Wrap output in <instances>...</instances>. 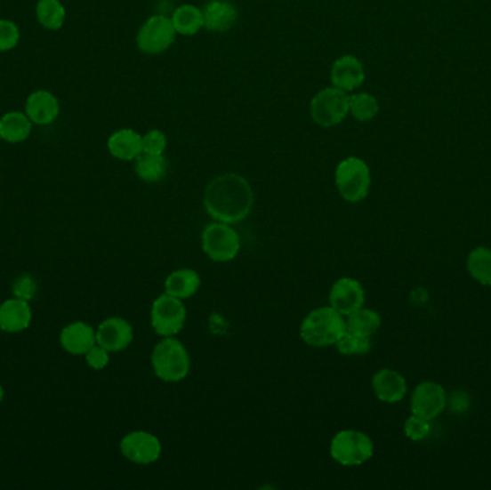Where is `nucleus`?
I'll list each match as a JSON object with an SVG mask.
<instances>
[{"mask_svg": "<svg viewBox=\"0 0 491 490\" xmlns=\"http://www.w3.org/2000/svg\"><path fill=\"white\" fill-rule=\"evenodd\" d=\"M237 9L228 0H212L203 9L205 29L212 32H226L235 27Z\"/></svg>", "mask_w": 491, "mask_h": 490, "instance_id": "19", "label": "nucleus"}, {"mask_svg": "<svg viewBox=\"0 0 491 490\" xmlns=\"http://www.w3.org/2000/svg\"><path fill=\"white\" fill-rule=\"evenodd\" d=\"M172 20L175 32L184 35V36L196 35L201 28L205 27L203 11L196 8L193 4H182L180 8L175 9Z\"/></svg>", "mask_w": 491, "mask_h": 490, "instance_id": "25", "label": "nucleus"}, {"mask_svg": "<svg viewBox=\"0 0 491 490\" xmlns=\"http://www.w3.org/2000/svg\"><path fill=\"white\" fill-rule=\"evenodd\" d=\"M165 147H167V139L160 130H151L142 137V153L163 156Z\"/></svg>", "mask_w": 491, "mask_h": 490, "instance_id": "33", "label": "nucleus"}, {"mask_svg": "<svg viewBox=\"0 0 491 490\" xmlns=\"http://www.w3.org/2000/svg\"><path fill=\"white\" fill-rule=\"evenodd\" d=\"M27 116L37 125H48L60 116V101L49 91H35L28 98Z\"/></svg>", "mask_w": 491, "mask_h": 490, "instance_id": "18", "label": "nucleus"}, {"mask_svg": "<svg viewBox=\"0 0 491 490\" xmlns=\"http://www.w3.org/2000/svg\"><path fill=\"white\" fill-rule=\"evenodd\" d=\"M406 380L398 371L381 370L373 377V390L376 398L388 405L401 401L406 394Z\"/></svg>", "mask_w": 491, "mask_h": 490, "instance_id": "16", "label": "nucleus"}, {"mask_svg": "<svg viewBox=\"0 0 491 490\" xmlns=\"http://www.w3.org/2000/svg\"><path fill=\"white\" fill-rule=\"evenodd\" d=\"M32 133V121L27 114L12 111L0 118V139L11 144L25 141Z\"/></svg>", "mask_w": 491, "mask_h": 490, "instance_id": "22", "label": "nucleus"}, {"mask_svg": "<svg viewBox=\"0 0 491 490\" xmlns=\"http://www.w3.org/2000/svg\"><path fill=\"white\" fill-rule=\"evenodd\" d=\"M201 279L193 269H177L168 275L164 282L165 293L179 300L191 298L200 289Z\"/></svg>", "mask_w": 491, "mask_h": 490, "instance_id": "21", "label": "nucleus"}, {"mask_svg": "<svg viewBox=\"0 0 491 490\" xmlns=\"http://www.w3.org/2000/svg\"><path fill=\"white\" fill-rule=\"evenodd\" d=\"M331 456L342 466H359L374 456L373 438L359 430H342L331 442Z\"/></svg>", "mask_w": 491, "mask_h": 490, "instance_id": "6", "label": "nucleus"}, {"mask_svg": "<svg viewBox=\"0 0 491 490\" xmlns=\"http://www.w3.org/2000/svg\"><path fill=\"white\" fill-rule=\"evenodd\" d=\"M151 326L161 337H174L186 324L187 309L181 300L163 293L151 305Z\"/></svg>", "mask_w": 491, "mask_h": 490, "instance_id": "8", "label": "nucleus"}, {"mask_svg": "<svg viewBox=\"0 0 491 490\" xmlns=\"http://www.w3.org/2000/svg\"><path fill=\"white\" fill-rule=\"evenodd\" d=\"M467 270L474 281L484 286H491V249L479 246L470 252Z\"/></svg>", "mask_w": 491, "mask_h": 490, "instance_id": "26", "label": "nucleus"}, {"mask_svg": "<svg viewBox=\"0 0 491 490\" xmlns=\"http://www.w3.org/2000/svg\"><path fill=\"white\" fill-rule=\"evenodd\" d=\"M109 150L118 160H135L142 153V137L130 128L119 130L109 137Z\"/></svg>", "mask_w": 491, "mask_h": 490, "instance_id": "20", "label": "nucleus"}, {"mask_svg": "<svg viewBox=\"0 0 491 490\" xmlns=\"http://www.w3.org/2000/svg\"><path fill=\"white\" fill-rule=\"evenodd\" d=\"M350 113V97L336 86L319 91L310 102V116L320 127H334Z\"/></svg>", "mask_w": 491, "mask_h": 490, "instance_id": "7", "label": "nucleus"}, {"mask_svg": "<svg viewBox=\"0 0 491 490\" xmlns=\"http://www.w3.org/2000/svg\"><path fill=\"white\" fill-rule=\"evenodd\" d=\"M36 293V281L30 275H19L15 281H13V284H12V293H13L15 298H19V300L29 302L30 300H34Z\"/></svg>", "mask_w": 491, "mask_h": 490, "instance_id": "31", "label": "nucleus"}, {"mask_svg": "<svg viewBox=\"0 0 491 490\" xmlns=\"http://www.w3.org/2000/svg\"><path fill=\"white\" fill-rule=\"evenodd\" d=\"M36 16L42 27L56 30L64 25L67 11L60 0H39L36 6Z\"/></svg>", "mask_w": 491, "mask_h": 490, "instance_id": "27", "label": "nucleus"}, {"mask_svg": "<svg viewBox=\"0 0 491 490\" xmlns=\"http://www.w3.org/2000/svg\"><path fill=\"white\" fill-rule=\"evenodd\" d=\"M336 349L342 354V356H365L371 351V337H361V335H355V333H345L341 335L338 341H336Z\"/></svg>", "mask_w": 491, "mask_h": 490, "instance_id": "29", "label": "nucleus"}, {"mask_svg": "<svg viewBox=\"0 0 491 490\" xmlns=\"http://www.w3.org/2000/svg\"><path fill=\"white\" fill-rule=\"evenodd\" d=\"M20 39V32L16 23L12 20H0V52H6L16 48Z\"/></svg>", "mask_w": 491, "mask_h": 490, "instance_id": "32", "label": "nucleus"}, {"mask_svg": "<svg viewBox=\"0 0 491 490\" xmlns=\"http://www.w3.org/2000/svg\"><path fill=\"white\" fill-rule=\"evenodd\" d=\"M175 39V29L173 20L167 16L157 15L149 18L138 32L137 44L140 51L149 55L167 51Z\"/></svg>", "mask_w": 491, "mask_h": 490, "instance_id": "9", "label": "nucleus"}, {"mask_svg": "<svg viewBox=\"0 0 491 490\" xmlns=\"http://www.w3.org/2000/svg\"><path fill=\"white\" fill-rule=\"evenodd\" d=\"M332 83L342 91H354L365 81L364 65L358 58L345 55L335 60L331 72Z\"/></svg>", "mask_w": 491, "mask_h": 490, "instance_id": "17", "label": "nucleus"}, {"mask_svg": "<svg viewBox=\"0 0 491 490\" xmlns=\"http://www.w3.org/2000/svg\"><path fill=\"white\" fill-rule=\"evenodd\" d=\"M447 408V393L439 382H424L414 389L411 396V414L431 422Z\"/></svg>", "mask_w": 491, "mask_h": 490, "instance_id": "10", "label": "nucleus"}, {"mask_svg": "<svg viewBox=\"0 0 491 490\" xmlns=\"http://www.w3.org/2000/svg\"><path fill=\"white\" fill-rule=\"evenodd\" d=\"M119 450L133 463L151 464L160 459L161 443L149 431H131L119 443Z\"/></svg>", "mask_w": 491, "mask_h": 490, "instance_id": "11", "label": "nucleus"}, {"mask_svg": "<svg viewBox=\"0 0 491 490\" xmlns=\"http://www.w3.org/2000/svg\"><path fill=\"white\" fill-rule=\"evenodd\" d=\"M430 431H431L430 422L415 414H411V417H408L404 424V433L413 442L424 440L425 438H428Z\"/></svg>", "mask_w": 491, "mask_h": 490, "instance_id": "30", "label": "nucleus"}, {"mask_svg": "<svg viewBox=\"0 0 491 490\" xmlns=\"http://www.w3.org/2000/svg\"><path fill=\"white\" fill-rule=\"evenodd\" d=\"M345 331L343 315L335 308L322 307L306 315L301 325V338L310 347H329L335 345Z\"/></svg>", "mask_w": 491, "mask_h": 490, "instance_id": "2", "label": "nucleus"}, {"mask_svg": "<svg viewBox=\"0 0 491 490\" xmlns=\"http://www.w3.org/2000/svg\"><path fill=\"white\" fill-rule=\"evenodd\" d=\"M254 206V191L242 176L229 173L217 177L207 186L205 207L216 221L238 223L249 216Z\"/></svg>", "mask_w": 491, "mask_h": 490, "instance_id": "1", "label": "nucleus"}, {"mask_svg": "<svg viewBox=\"0 0 491 490\" xmlns=\"http://www.w3.org/2000/svg\"><path fill=\"white\" fill-rule=\"evenodd\" d=\"M60 341L68 354L85 356L97 344V331L86 322H72L60 331Z\"/></svg>", "mask_w": 491, "mask_h": 490, "instance_id": "14", "label": "nucleus"}, {"mask_svg": "<svg viewBox=\"0 0 491 490\" xmlns=\"http://www.w3.org/2000/svg\"><path fill=\"white\" fill-rule=\"evenodd\" d=\"M4 387L0 386V403L4 401Z\"/></svg>", "mask_w": 491, "mask_h": 490, "instance_id": "36", "label": "nucleus"}, {"mask_svg": "<svg viewBox=\"0 0 491 490\" xmlns=\"http://www.w3.org/2000/svg\"><path fill=\"white\" fill-rule=\"evenodd\" d=\"M345 322L348 333L361 335V337H371L380 330L381 315L373 309L362 307L348 315V319H345Z\"/></svg>", "mask_w": 491, "mask_h": 490, "instance_id": "24", "label": "nucleus"}, {"mask_svg": "<svg viewBox=\"0 0 491 490\" xmlns=\"http://www.w3.org/2000/svg\"><path fill=\"white\" fill-rule=\"evenodd\" d=\"M85 359L88 367L93 370H104L109 364V351L100 344H95L90 351L86 352Z\"/></svg>", "mask_w": 491, "mask_h": 490, "instance_id": "34", "label": "nucleus"}, {"mask_svg": "<svg viewBox=\"0 0 491 490\" xmlns=\"http://www.w3.org/2000/svg\"><path fill=\"white\" fill-rule=\"evenodd\" d=\"M151 365L163 382H179L190 373V356L180 341L165 337L153 349Z\"/></svg>", "mask_w": 491, "mask_h": 490, "instance_id": "3", "label": "nucleus"}, {"mask_svg": "<svg viewBox=\"0 0 491 490\" xmlns=\"http://www.w3.org/2000/svg\"><path fill=\"white\" fill-rule=\"evenodd\" d=\"M335 183L343 200L361 202L368 196L371 189V170L361 158H345L336 167Z\"/></svg>", "mask_w": 491, "mask_h": 490, "instance_id": "4", "label": "nucleus"}, {"mask_svg": "<svg viewBox=\"0 0 491 490\" xmlns=\"http://www.w3.org/2000/svg\"><path fill=\"white\" fill-rule=\"evenodd\" d=\"M201 247L214 262H230L240 252V236L229 223L214 221L203 230Z\"/></svg>", "mask_w": 491, "mask_h": 490, "instance_id": "5", "label": "nucleus"}, {"mask_svg": "<svg viewBox=\"0 0 491 490\" xmlns=\"http://www.w3.org/2000/svg\"><path fill=\"white\" fill-rule=\"evenodd\" d=\"M167 160L163 156L141 153L135 158V173L147 183H158L167 176Z\"/></svg>", "mask_w": 491, "mask_h": 490, "instance_id": "23", "label": "nucleus"}, {"mask_svg": "<svg viewBox=\"0 0 491 490\" xmlns=\"http://www.w3.org/2000/svg\"><path fill=\"white\" fill-rule=\"evenodd\" d=\"M134 340V328L127 319L111 317L101 322L97 330V344L109 352L128 349Z\"/></svg>", "mask_w": 491, "mask_h": 490, "instance_id": "13", "label": "nucleus"}, {"mask_svg": "<svg viewBox=\"0 0 491 490\" xmlns=\"http://www.w3.org/2000/svg\"><path fill=\"white\" fill-rule=\"evenodd\" d=\"M350 113L354 116L355 120L362 123L371 121L380 113V104L368 92H359L350 97Z\"/></svg>", "mask_w": 491, "mask_h": 490, "instance_id": "28", "label": "nucleus"}, {"mask_svg": "<svg viewBox=\"0 0 491 490\" xmlns=\"http://www.w3.org/2000/svg\"><path fill=\"white\" fill-rule=\"evenodd\" d=\"M32 322V308L28 301L12 298L0 305V330L19 333L28 330Z\"/></svg>", "mask_w": 491, "mask_h": 490, "instance_id": "15", "label": "nucleus"}, {"mask_svg": "<svg viewBox=\"0 0 491 490\" xmlns=\"http://www.w3.org/2000/svg\"><path fill=\"white\" fill-rule=\"evenodd\" d=\"M331 307L335 308L339 314L348 315L364 307L365 291L361 282L354 277H341L332 285L329 293Z\"/></svg>", "mask_w": 491, "mask_h": 490, "instance_id": "12", "label": "nucleus"}, {"mask_svg": "<svg viewBox=\"0 0 491 490\" xmlns=\"http://www.w3.org/2000/svg\"><path fill=\"white\" fill-rule=\"evenodd\" d=\"M470 405V397L464 391H455L450 397H447V406H450V410L455 414L464 413Z\"/></svg>", "mask_w": 491, "mask_h": 490, "instance_id": "35", "label": "nucleus"}]
</instances>
